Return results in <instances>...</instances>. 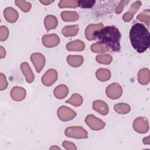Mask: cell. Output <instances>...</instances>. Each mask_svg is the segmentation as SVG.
<instances>
[{
	"mask_svg": "<svg viewBox=\"0 0 150 150\" xmlns=\"http://www.w3.org/2000/svg\"><path fill=\"white\" fill-rule=\"evenodd\" d=\"M95 2V1L79 0L77 1V5L78 6H80L82 8H90L94 5Z\"/></svg>",
	"mask_w": 150,
	"mask_h": 150,
	"instance_id": "32",
	"label": "cell"
},
{
	"mask_svg": "<svg viewBox=\"0 0 150 150\" xmlns=\"http://www.w3.org/2000/svg\"><path fill=\"white\" fill-rule=\"evenodd\" d=\"M83 101V98L80 95L77 93H74L69 100L66 101V103L70 104L75 107H79L81 105Z\"/></svg>",
	"mask_w": 150,
	"mask_h": 150,
	"instance_id": "26",
	"label": "cell"
},
{
	"mask_svg": "<svg viewBox=\"0 0 150 150\" xmlns=\"http://www.w3.org/2000/svg\"><path fill=\"white\" fill-rule=\"evenodd\" d=\"M129 2V1H120V2L118 4L117 7L116 8L115 12L117 14L120 13L123 11V9H124V6L126 5H127Z\"/></svg>",
	"mask_w": 150,
	"mask_h": 150,
	"instance_id": "35",
	"label": "cell"
},
{
	"mask_svg": "<svg viewBox=\"0 0 150 150\" xmlns=\"http://www.w3.org/2000/svg\"><path fill=\"white\" fill-rule=\"evenodd\" d=\"M150 80L149 70L147 68L141 69L138 73V81L142 85H146Z\"/></svg>",
	"mask_w": 150,
	"mask_h": 150,
	"instance_id": "17",
	"label": "cell"
},
{
	"mask_svg": "<svg viewBox=\"0 0 150 150\" xmlns=\"http://www.w3.org/2000/svg\"><path fill=\"white\" fill-rule=\"evenodd\" d=\"M42 43L46 47H53L60 42V38L56 34L45 35L42 37Z\"/></svg>",
	"mask_w": 150,
	"mask_h": 150,
	"instance_id": "10",
	"label": "cell"
},
{
	"mask_svg": "<svg viewBox=\"0 0 150 150\" xmlns=\"http://www.w3.org/2000/svg\"><path fill=\"white\" fill-rule=\"evenodd\" d=\"M143 142L144 144H148V145H149L150 142H149V137H145L143 139Z\"/></svg>",
	"mask_w": 150,
	"mask_h": 150,
	"instance_id": "39",
	"label": "cell"
},
{
	"mask_svg": "<svg viewBox=\"0 0 150 150\" xmlns=\"http://www.w3.org/2000/svg\"><path fill=\"white\" fill-rule=\"evenodd\" d=\"M64 134L67 137L76 139L87 138L88 137L87 131L79 126H73L67 128L65 129Z\"/></svg>",
	"mask_w": 150,
	"mask_h": 150,
	"instance_id": "3",
	"label": "cell"
},
{
	"mask_svg": "<svg viewBox=\"0 0 150 150\" xmlns=\"http://www.w3.org/2000/svg\"><path fill=\"white\" fill-rule=\"evenodd\" d=\"M105 93L108 98L110 99L115 100L121 96L122 93V88L118 83H113L107 86Z\"/></svg>",
	"mask_w": 150,
	"mask_h": 150,
	"instance_id": "6",
	"label": "cell"
},
{
	"mask_svg": "<svg viewBox=\"0 0 150 150\" xmlns=\"http://www.w3.org/2000/svg\"><path fill=\"white\" fill-rule=\"evenodd\" d=\"M93 108L100 114L105 115L108 114V106L104 101L101 100H96L93 103Z\"/></svg>",
	"mask_w": 150,
	"mask_h": 150,
	"instance_id": "15",
	"label": "cell"
},
{
	"mask_svg": "<svg viewBox=\"0 0 150 150\" xmlns=\"http://www.w3.org/2000/svg\"><path fill=\"white\" fill-rule=\"evenodd\" d=\"M54 95L58 99H63L66 97L69 93L68 87L64 84L57 86L54 90Z\"/></svg>",
	"mask_w": 150,
	"mask_h": 150,
	"instance_id": "20",
	"label": "cell"
},
{
	"mask_svg": "<svg viewBox=\"0 0 150 150\" xmlns=\"http://www.w3.org/2000/svg\"><path fill=\"white\" fill-rule=\"evenodd\" d=\"M10 94L11 98L13 100L20 101L25 98L26 92L24 88L19 86H15L12 88Z\"/></svg>",
	"mask_w": 150,
	"mask_h": 150,
	"instance_id": "11",
	"label": "cell"
},
{
	"mask_svg": "<svg viewBox=\"0 0 150 150\" xmlns=\"http://www.w3.org/2000/svg\"><path fill=\"white\" fill-rule=\"evenodd\" d=\"M57 116L63 121L73 120L76 116V112L67 106H61L57 110Z\"/></svg>",
	"mask_w": 150,
	"mask_h": 150,
	"instance_id": "5",
	"label": "cell"
},
{
	"mask_svg": "<svg viewBox=\"0 0 150 150\" xmlns=\"http://www.w3.org/2000/svg\"><path fill=\"white\" fill-rule=\"evenodd\" d=\"M97 79L101 81L108 80L111 77V72L108 69L101 68L97 70L96 73Z\"/></svg>",
	"mask_w": 150,
	"mask_h": 150,
	"instance_id": "23",
	"label": "cell"
},
{
	"mask_svg": "<svg viewBox=\"0 0 150 150\" xmlns=\"http://www.w3.org/2000/svg\"><path fill=\"white\" fill-rule=\"evenodd\" d=\"M91 50L94 53H103L109 50V47L100 42H96L91 46Z\"/></svg>",
	"mask_w": 150,
	"mask_h": 150,
	"instance_id": "25",
	"label": "cell"
},
{
	"mask_svg": "<svg viewBox=\"0 0 150 150\" xmlns=\"http://www.w3.org/2000/svg\"><path fill=\"white\" fill-rule=\"evenodd\" d=\"M21 69L22 73L26 78V80L28 83H32L34 80V74L29 65L26 62H23L21 65Z\"/></svg>",
	"mask_w": 150,
	"mask_h": 150,
	"instance_id": "16",
	"label": "cell"
},
{
	"mask_svg": "<svg viewBox=\"0 0 150 150\" xmlns=\"http://www.w3.org/2000/svg\"><path fill=\"white\" fill-rule=\"evenodd\" d=\"M137 19L141 22H145L148 25L150 21V11L149 9H146L139 14L137 16Z\"/></svg>",
	"mask_w": 150,
	"mask_h": 150,
	"instance_id": "31",
	"label": "cell"
},
{
	"mask_svg": "<svg viewBox=\"0 0 150 150\" xmlns=\"http://www.w3.org/2000/svg\"><path fill=\"white\" fill-rule=\"evenodd\" d=\"M85 48V44L80 40H76L69 42L66 45V49L69 51H83Z\"/></svg>",
	"mask_w": 150,
	"mask_h": 150,
	"instance_id": "18",
	"label": "cell"
},
{
	"mask_svg": "<svg viewBox=\"0 0 150 150\" xmlns=\"http://www.w3.org/2000/svg\"><path fill=\"white\" fill-rule=\"evenodd\" d=\"M15 4L17 6H18L22 11L24 12H28L30 11L31 8V4L30 3L26 2L25 1H20V0H16L15 1Z\"/></svg>",
	"mask_w": 150,
	"mask_h": 150,
	"instance_id": "30",
	"label": "cell"
},
{
	"mask_svg": "<svg viewBox=\"0 0 150 150\" xmlns=\"http://www.w3.org/2000/svg\"><path fill=\"white\" fill-rule=\"evenodd\" d=\"M54 1H47V0H44V1H40V2L43 4L45 5H48L50 4L53 2Z\"/></svg>",
	"mask_w": 150,
	"mask_h": 150,
	"instance_id": "38",
	"label": "cell"
},
{
	"mask_svg": "<svg viewBox=\"0 0 150 150\" xmlns=\"http://www.w3.org/2000/svg\"><path fill=\"white\" fill-rule=\"evenodd\" d=\"M97 62L101 64H109L112 60V57L111 55L108 54H98L96 56V58Z\"/></svg>",
	"mask_w": 150,
	"mask_h": 150,
	"instance_id": "28",
	"label": "cell"
},
{
	"mask_svg": "<svg viewBox=\"0 0 150 150\" xmlns=\"http://www.w3.org/2000/svg\"><path fill=\"white\" fill-rule=\"evenodd\" d=\"M60 16L63 21L65 22L76 21L79 19V15L74 11H63L61 13Z\"/></svg>",
	"mask_w": 150,
	"mask_h": 150,
	"instance_id": "24",
	"label": "cell"
},
{
	"mask_svg": "<svg viewBox=\"0 0 150 150\" xmlns=\"http://www.w3.org/2000/svg\"><path fill=\"white\" fill-rule=\"evenodd\" d=\"M9 35V30L5 26H0V40L5 41L7 39Z\"/></svg>",
	"mask_w": 150,
	"mask_h": 150,
	"instance_id": "33",
	"label": "cell"
},
{
	"mask_svg": "<svg viewBox=\"0 0 150 150\" xmlns=\"http://www.w3.org/2000/svg\"><path fill=\"white\" fill-rule=\"evenodd\" d=\"M58 21L56 16L51 15L46 16L44 20V24L47 31L53 29L57 26Z\"/></svg>",
	"mask_w": 150,
	"mask_h": 150,
	"instance_id": "19",
	"label": "cell"
},
{
	"mask_svg": "<svg viewBox=\"0 0 150 150\" xmlns=\"http://www.w3.org/2000/svg\"><path fill=\"white\" fill-rule=\"evenodd\" d=\"M59 6L60 8H75L78 6L77 1L76 0H62L59 1Z\"/></svg>",
	"mask_w": 150,
	"mask_h": 150,
	"instance_id": "29",
	"label": "cell"
},
{
	"mask_svg": "<svg viewBox=\"0 0 150 150\" xmlns=\"http://www.w3.org/2000/svg\"><path fill=\"white\" fill-rule=\"evenodd\" d=\"M63 147L67 150H76L77 149L75 144L69 141H64L62 144Z\"/></svg>",
	"mask_w": 150,
	"mask_h": 150,
	"instance_id": "36",
	"label": "cell"
},
{
	"mask_svg": "<svg viewBox=\"0 0 150 150\" xmlns=\"http://www.w3.org/2000/svg\"><path fill=\"white\" fill-rule=\"evenodd\" d=\"M103 28L102 23L98 24H90L87 26L85 30V35L87 40H93L95 39L94 33L96 32Z\"/></svg>",
	"mask_w": 150,
	"mask_h": 150,
	"instance_id": "12",
	"label": "cell"
},
{
	"mask_svg": "<svg viewBox=\"0 0 150 150\" xmlns=\"http://www.w3.org/2000/svg\"><path fill=\"white\" fill-rule=\"evenodd\" d=\"M67 61L71 66L77 67L83 63V57L80 55H69L67 57Z\"/></svg>",
	"mask_w": 150,
	"mask_h": 150,
	"instance_id": "21",
	"label": "cell"
},
{
	"mask_svg": "<svg viewBox=\"0 0 150 150\" xmlns=\"http://www.w3.org/2000/svg\"><path fill=\"white\" fill-rule=\"evenodd\" d=\"M130 106L125 103H118L114 105V110L118 114H125L129 112Z\"/></svg>",
	"mask_w": 150,
	"mask_h": 150,
	"instance_id": "27",
	"label": "cell"
},
{
	"mask_svg": "<svg viewBox=\"0 0 150 150\" xmlns=\"http://www.w3.org/2000/svg\"><path fill=\"white\" fill-rule=\"evenodd\" d=\"M133 128L138 133L144 134L149 129L148 121L146 118L140 117L137 118L133 122Z\"/></svg>",
	"mask_w": 150,
	"mask_h": 150,
	"instance_id": "7",
	"label": "cell"
},
{
	"mask_svg": "<svg viewBox=\"0 0 150 150\" xmlns=\"http://www.w3.org/2000/svg\"><path fill=\"white\" fill-rule=\"evenodd\" d=\"M129 39L132 47L141 53L149 47L150 35L145 26L139 23L134 24L130 29Z\"/></svg>",
	"mask_w": 150,
	"mask_h": 150,
	"instance_id": "1",
	"label": "cell"
},
{
	"mask_svg": "<svg viewBox=\"0 0 150 150\" xmlns=\"http://www.w3.org/2000/svg\"><path fill=\"white\" fill-rule=\"evenodd\" d=\"M4 15L5 19L10 23H14L19 17L18 12L12 7H8L4 11Z\"/></svg>",
	"mask_w": 150,
	"mask_h": 150,
	"instance_id": "14",
	"label": "cell"
},
{
	"mask_svg": "<svg viewBox=\"0 0 150 150\" xmlns=\"http://www.w3.org/2000/svg\"><path fill=\"white\" fill-rule=\"evenodd\" d=\"M50 149H60V148L57 147V146H53L52 147L50 148Z\"/></svg>",
	"mask_w": 150,
	"mask_h": 150,
	"instance_id": "40",
	"label": "cell"
},
{
	"mask_svg": "<svg viewBox=\"0 0 150 150\" xmlns=\"http://www.w3.org/2000/svg\"><path fill=\"white\" fill-rule=\"evenodd\" d=\"M57 79V73L56 70L50 69H49L42 76V82L46 86L52 85Z\"/></svg>",
	"mask_w": 150,
	"mask_h": 150,
	"instance_id": "9",
	"label": "cell"
},
{
	"mask_svg": "<svg viewBox=\"0 0 150 150\" xmlns=\"http://www.w3.org/2000/svg\"><path fill=\"white\" fill-rule=\"evenodd\" d=\"M8 87V82L6 79L5 76L1 73L0 74V90L1 91L6 89Z\"/></svg>",
	"mask_w": 150,
	"mask_h": 150,
	"instance_id": "34",
	"label": "cell"
},
{
	"mask_svg": "<svg viewBox=\"0 0 150 150\" xmlns=\"http://www.w3.org/2000/svg\"><path fill=\"white\" fill-rule=\"evenodd\" d=\"M79 31V26L77 25H69L64 26L62 30V34L66 37L68 36H74L76 35Z\"/></svg>",
	"mask_w": 150,
	"mask_h": 150,
	"instance_id": "22",
	"label": "cell"
},
{
	"mask_svg": "<svg viewBox=\"0 0 150 150\" xmlns=\"http://www.w3.org/2000/svg\"><path fill=\"white\" fill-rule=\"evenodd\" d=\"M6 55V52L5 49L2 46H0V58L2 59L5 57Z\"/></svg>",
	"mask_w": 150,
	"mask_h": 150,
	"instance_id": "37",
	"label": "cell"
},
{
	"mask_svg": "<svg viewBox=\"0 0 150 150\" xmlns=\"http://www.w3.org/2000/svg\"><path fill=\"white\" fill-rule=\"evenodd\" d=\"M94 38H97L101 43L107 46L114 52H119L121 49V33L114 26H106L96 32Z\"/></svg>",
	"mask_w": 150,
	"mask_h": 150,
	"instance_id": "2",
	"label": "cell"
},
{
	"mask_svg": "<svg viewBox=\"0 0 150 150\" xmlns=\"http://www.w3.org/2000/svg\"><path fill=\"white\" fill-rule=\"evenodd\" d=\"M141 2L139 1L134 2L131 6L129 11L126 13H125L124 15H123V17H122L123 20L125 22L130 21L132 19L134 14L137 12L138 9L141 6Z\"/></svg>",
	"mask_w": 150,
	"mask_h": 150,
	"instance_id": "13",
	"label": "cell"
},
{
	"mask_svg": "<svg viewBox=\"0 0 150 150\" xmlns=\"http://www.w3.org/2000/svg\"><path fill=\"white\" fill-rule=\"evenodd\" d=\"M87 125L93 130L98 131L104 128L105 123L93 114L88 115L85 119Z\"/></svg>",
	"mask_w": 150,
	"mask_h": 150,
	"instance_id": "4",
	"label": "cell"
},
{
	"mask_svg": "<svg viewBox=\"0 0 150 150\" xmlns=\"http://www.w3.org/2000/svg\"><path fill=\"white\" fill-rule=\"evenodd\" d=\"M30 60L33 64L36 71L40 72L45 64V56L40 53H35L31 55Z\"/></svg>",
	"mask_w": 150,
	"mask_h": 150,
	"instance_id": "8",
	"label": "cell"
}]
</instances>
